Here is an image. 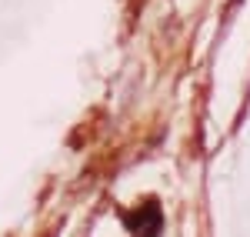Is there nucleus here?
<instances>
[{"label": "nucleus", "mask_w": 250, "mask_h": 237, "mask_svg": "<svg viewBox=\"0 0 250 237\" xmlns=\"http://www.w3.org/2000/svg\"><path fill=\"white\" fill-rule=\"evenodd\" d=\"M124 224H127L130 234L154 237V234L164 231V211H160L157 200H147V204H140V207H134V211H127V214H124Z\"/></svg>", "instance_id": "obj_1"}]
</instances>
